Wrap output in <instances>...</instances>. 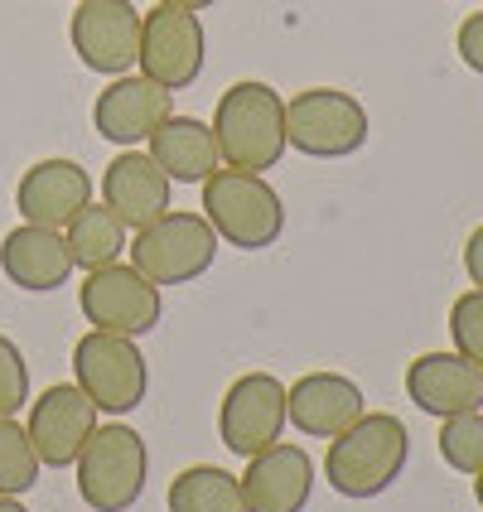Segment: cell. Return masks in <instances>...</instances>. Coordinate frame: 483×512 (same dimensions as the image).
Returning a JSON list of instances; mask_svg holds the SVG:
<instances>
[{
  "mask_svg": "<svg viewBox=\"0 0 483 512\" xmlns=\"http://www.w3.org/2000/svg\"><path fill=\"white\" fill-rule=\"evenodd\" d=\"M411 459V430L392 411H363L348 430H339L324 450V479L339 498L368 503L406 474Z\"/></svg>",
  "mask_w": 483,
  "mask_h": 512,
  "instance_id": "6da1fadb",
  "label": "cell"
},
{
  "mask_svg": "<svg viewBox=\"0 0 483 512\" xmlns=\"http://www.w3.org/2000/svg\"><path fill=\"white\" fill-rule=\"evenodd\" d=\"M213 141L228 170L266 174L285 160V97L271 83L242 78L218 97L213 112Z\"/></svg>",
  "mask_w": 483,
  "mask_h": 512,
  "instance_id": "7a4b0ae2",
  "label": "cell"
},
{
  "mask_svg": "<svg viewBox=\"0 0 483 512\" xmlns=\"http://www.w3.org/2000/svg\"><path fill=\"white\" fill-rule=\"evenodd\" d=\"M203 189V218L213 223L218 242L237 252H266L285 232V203L266 184V174L247 170H213L199 184Z\"/></svg>",
  "mask_w": 483,
  "mask_h": 512,
  "instance_id": "3957f363",
  "label": "cell"
},
{
  "mask_svg": "<svg viewBox=\"0 0 483 512\" xmlns=\"http://www.w3.org/2000/svg\"><path fill=\"white\" fill-rule=\"evenodd\" d=\"M73 484L92 512H131L150 479V450L131 426H97L87 435L83 455L73 459Z\"/></svg>",
  "mask_w": 483,
  "mask_h": 512,
  "instance_id": "277c9868",
  "label": "cell"
},
{
  "mask_svg": "<svg viewBox=\"0 0 483 512\" xmlns=\"http://www.w3.org/2000/svg\"><path fill=\"white\" fill-rule=\"evenodd\" d=\"M368 107L339 87H305L285 102V145L310 160H348L368 145Z\"/></svg>",
  "mask_w": 483,
  "mask_h": 512,
  "instance_id": "5b68a950",
  "label": "cell"
},
{
  "mask_svg": "<svg viewBox=\"0 0 483 512\" xmlns=\"http://www.w3.org/2000/svg\"><path fill=\"white\" fill-rule=\"evenodd\" d=\"M218 247L223 242H218V232H213V223L203 213H174L170 208L165 218L136 228L126 252H131V266L141 271L145 281L189 285L218 261Z\"/></svg>",
  "mask_w": 483,
  "mask_h": 512,
  "instance_id": "8992f818",
  "label": "cell"
},
{
  "mask_svg": "<svg viewBox=\"0 0 483 512\" xmlns=\"http://www.w3.org/2000/svg\"><path fill=\"white\" fill-rule=\"evenodd\" d=\"M73 382L87 392V401L107 416H131L150 392V368L136 339L87 329L73 348Z\"/></svg>",
  "mask_w": 483,
  "mask_h": 512,
  "instance_id": "52a82bcc",
  "label": "cell"
},
{
  "mask_svg": "<svg viewBox=\"0 0 483 512\" xmlns=\"http://www.w3.org/2000/svg\"><path fill=\"white\" fill-rule=\"evenodd\" d=\"M78 310L92 329L102 334H126V339H141L160 324L165 300H160V285L145 281L131 261H107L97 271H87L78 285Z\"/></svg>",
  "mask_w": 483,
  "mask_h": 512,
  "instance_id": "ba28073f",
  "label": "cell"
},
{
  "mask_svg": "<svg viewBox=\"0 0 483 512\" xmlns=\"http://www.w3.org/2000/svg\"><path fill=\"white\" fill-rule=\"evenodd\" d=\"M68 39L83 68L121 78L141 63V10L131 0H78Z\"/></svg>",
  "mask_w": 483,
  "mask_h": 512,
  "instance_id": "9c48e42d",
  "label": "cell"
},
{
  "mask_svg": "<svg viewBox=\"0 0 483 512\" xmlns=\"http://www.w3.org/2000/svg\"><path fill=\"white\" fill-rule=\"evenodd\" d=\"M203 58H208V34H203L199 15L170 10V5H155L150 15H141V63L136 68L150 83L184 92L199 83Z\"/></svg>",
  "mask_w": 483,
  "mask_h": 512,
  "instance_id": "30bf717a",
  "label": "cell"
},
{
  "mask_svg": "<svg viewBox=\"0 0 483 512\" xmlns=\"http://www.w3.org/2000/svg\"><path fill=\"white\" fill-rule=\"evenodd\" d=\"M285 382L271 372H247L228 387V397L218 406V440L232 455L252 459L271 450L285 435Z\"/></svg>",
  "mask_w": 483,
  "mask_h": 512,
  "instance_id": "8fae6325",
  "label": "cell"
},
{
  "mask_svg": "<svg viewBox=\"0 0 483 512\" xmlns=\"http://www.w3.org/2000/svg\"><path fill=\"white\" fill-rule=\"evenodd\" d=\"M25 430L44 469H73L87 435L97 430V406L87 401L78 382H58V387H44V397L29 401Z\"/></svg>",
  "mask_w": 483,
  "mask_h": 512,
  "instance_id": "7c38bea8",
  "label": "cell"
},
{
  "mask_svg": "<svg viewBox=\"0 0 483 512\" xmlns=\"http://www.w3.org/2000/svg\"><path fill=\"white\" fill-rule=\"evenodd\" d=\"M165 116H174V92L160 83H150L145 73H121V78H112V83L97 92V102H92L97 136L121 145V150L150 141V131H155Z\"/></svg>",
  "mask_w": 483,
  "mask_h": 512,
  "instance_id": "4fadbf2b",
  "label": "cell"
},
{
  "mask_svg": "<svg viewBox=\"0 0 483 512\" xmlns=\"http://www.w3.org/2000/svg\"><path fill=\"white\" fill-rule=\"evenodd\" d=\"M87 203H92V174L78 160H63V155L29 165L20 174V184H15V208L34 228L63 232Z\"/></svg>",
  "mask_w": 483,
  "mask_h": 512,
  "instance_id": "5bb4252c",
  "label": "cell"
},
{
  "mask_svg": "<svg viewBox=\"0 0 483 512\" xmlns=\"http://www.w3.org/2000/svg\"><path fill=\"white\" fill-rule=\"evenodd\" d=\"M406 397L416 411H426L435 421L483 411V368L469 363L464 353H421L406 363Z\"/></svg>",
  "mask_w": 483,
  "mask_h": 512,
  "instance_id": "9a60e30c",
  "label": "cell"
},
{
  "mask_svg": "<svg viewBox=\"0 0 483 512\" xmlns=\"http://www.w3.org/2000/svg\"><path fill=\"white\" fill-rule=\"evenodd\" d=\"M363 411H368L363 387L343 372H305L300 382L285 387V421L310 440H334Z\"/></svg>",
  "mask_w": 483,
  "mask_h": 512,
  "instance_id": "2e32d148",
  "label": "cell"
},
{
  "mask_svg": "<svg viewBox=\"0 0 483 512\" xmlns=\"http://www.w3.org/2000/svg\"><path fill=\"white\" fill-rule=\"evenodd\" d=\"M237 484L247 512H305L314 493V459L300 445L276 440L271 450L247 459V474Z\"/></svg>",
  "mask_w": 483,
  "mask_h": 512,
  "instance_id": "e0dca14e",
  "label": "cell"
},
{
  "mask_svg": "<svg viewBox=\"0 0 483 512\" xmlns=\"http://www.w3.org/2000/svg\"><path fill=\"white\" fill-rule=\"evenodd\" d=\"M0 271L15 290H29V295H49L58 285L73 281V252L63 242V232L54 228H34V223H20L0 237Z\"/></svg>",
  "mask_w": 483,
  "mask_h": 512,
  "instance_id": "ac0fdd59",
  "label": "cell"
},
{
  "mask_svg": "<svg viewBox=\"0 0 483 512\" xmlns=\"http://www.w3.org/2000/svg\"><path fill=\"white\" fill-rule=\"evenodd\" d=\"M170 174L150 160V150H121L102 174V203L136 232L170 213Z\"/></svg>",
  "mask_w": 483,
  "mask_h": 512,
  "instance_id": "d6986e66",
  "label": "cell"
},
{
  "mask_svg": "<svg viewBox=\"0 0 483 512\" xmlns=\"http://www.w3.org/2000/svg\"><path fill=\"white\" fill-rule=\"evenodd\" d=\"M145 145H150V160L170 174V184H203L213 170H223L213 126L199 116H165Z\"/></svg>",
  "mask_w": 483,
  "mask_h": 512,
  "instance_id": "ffe728a7",
  "label": "cell"
},
{
  "mask_svg": "<svg viewBox=\"0 0 483 512\" xmlns=\"http://www.w3.org/2000/svg\"><path fill=\"white\" fill-rule=\"evenodd\" d=\"M63 242H68V252H73V266L97 271V266H107V261H121V252L131 247V228L116 218L107 203H87L83 213L63 228Z\"/></svg>",
  "mask_w": 483,
  "mask_h": 512,
  "instance_id": "44dd1931",
  "label": "cell"
},
{
  "mask_svg": "<svg viewBox=\"0 0 483 512\" xmlns=\"http://www.w3.org/2000/svg\"><path fill=\"white\" fill-rule=\"evenodd\" d=\"M170 512H247L242 484H237V474L218 469V464H194V469L174 474Z\"/></svg>",
  "mask_w": 483,
  "mask_h": 512,
  "instance_id": "7402d4cb",
  "label": "cell"
},
{
  "mask_svg": "<svg viewBox=\"0 0 483 512\" xmlns=\"http://www.w3.org/2000/svg\"><path fill=\"white\" fill-rule=\"evenodd\" d=\"M39 455L29 445V430L15 416H0V493L5 498H20L39 484Z\"/></svg>",
  "mask_w": 483,
  "mask_h": 512,
  "instance_id": "603a6c76",
  "label": "cell"
},
{
  "mask_svg": "<svg viewBox=\"0 0 483 512\" xmlns=\"http://www.w3.org/2000/svg\"><path fill=\"white\" fill-rule=\"evenodd\" d=\"M440 459L464 474V479H474L483 469V411H464V416H445L440 421Z\"/></svg>",
  "mask_w": 483,
  "mask_h": 512,
  "instance_id": "cb8c5ba5",
  "label": "cell"
},
{
  "mask_svg": "<svg viewBox=\"0 0 483 512\" xmlns=\"http://www.w3.org/2000/svg\"><path fill=\"white\" fill-rule=\"evenodd\" d=\"M450 339H455V353L483 368V290H464L450 305Z\"/></svg>",
  "mask_w": 483,
  "mask_h": 512,
  "instance_id": "d4e9b609",
  "label": "cell"
},
{
  "mask_svg": "<svg viewBox=\"0 0 483 512\" xmlns=\"http://www.w3.org/2000/svg\"><path fill=\"white\" fill-rule=\"evenodd\" d=\"M29 406V363L20 343L0 334V416H20Z\"/></svg>",
  "mask_w": 483,
  "mask_h": 512,
  "instance_id": "484cf974",
  "label": "cell"
},
{
  "mask_svg": "<svg viewBox=\"0 0 483 512\" xmlns=\"http://www.w3.org/2000/svg\"><path fill=\"white\" fill-rule=\"evenodd\" d=\"M455 54L464 58L469 73L483 78V10L479 15H464V25H459V34H455Z\"/></svg>",
  "mask_w": 483,
  "mask_h": 512,
  "instance_id": "4316f807",
  "label": "cell"
},
{
  "mask_svg": "<svg viewBox=\"0 0 483 512\" xmlns=\"http://www.w3.org/2000/svg\"><path fill=\"white\" fill-rule=\"evenodd\" d=\"M464 276L474 290H483V223L469 232V242H464Z\"/></svg>",
  "mask_w": 483,
  "mask_h": 512,
  "instance_id": "83f0119b",
  "label": "cell"
},
{
  "mask_svg": "<svg viewBox=\"0 0 483 512\" xmlns=\"http://www.w3.org/2000/svg\"><path fill=\"white\" fill-rule=\"evenodd\" d=\"M155 5H170V10H189V15H203L208 5H218V0H155Z\"/></svg>",
  "mask_w": 483,
  "mask_h": 512,
  "instance_id": "f1b7e54d",
  "label": "cell"
},
{
  "mask_svg": "<svg viewBox=\"0 0 483 512\" xmlns=\"http://www.w3.org/2000/svg\"><path fill=\"white\" fill-rule=\"evenodd\" d=\"M0 512H29V508L20 503V498H5V493H0Z\"/></svg>",
  "mask_w": 483,
  "mask_h": 512,
  "instance_id": "f546056e",
  "label": "cell"
},
{
  "mask_svg": "<svg viewBox=\"0 0 483 512\" xmlns=\"http://www.w3.org/2000/svg\"><path fill=\"white\" fill-rule=\"evenodd\" d=\"M474 498H479V508H483V469L474 474Z\"/></svg>",
  "mask_w": 483,
  "mask_h": 512,
  "instance_id": "4dcf8cb0",
  "label": "cell"
}]
</instances>
